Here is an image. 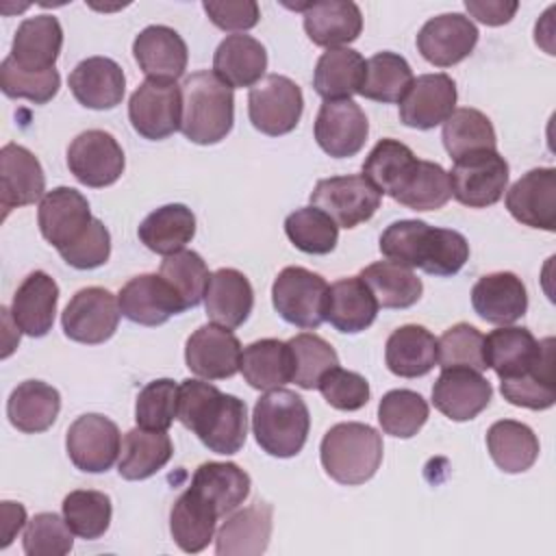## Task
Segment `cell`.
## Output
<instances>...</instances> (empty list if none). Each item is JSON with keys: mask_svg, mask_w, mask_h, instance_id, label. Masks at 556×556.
I'll use <instances>...</instances> for the list:
<instances>
[{"mask_svg": "<svg viewBox=\"0 0 556 556\" xmlns=\"http://www.w3.org/2000/svg\"><path fill=\"white\" fill-rule=\"evenodd\" d=\"M176 419L222 456L237 454L248 437L245 402L202 380L187 378L178 384Z\"/></svg>", "mask_w": 556, "mask_h": 556, "instance_id": "cell-1", "label": "cell"}, {"mask_svg": "<svg viewBox=\"0 0 556 556\" xmlns=\"http://www.w3.org/2000/svg\"><path fill=\"white\" fill-rule=\"evenodd\" d=\"M380 252L387 261L445 278L463 269L469 258V243L452 228H434L421 219H400L380 235Z\"/></svg>", "mask_w": 556, "mask_h": 556, "instance_id": "cell-2", "label": "cell"}, {"mask_svg": "<svg viewBox=\"0 0 556 556\" xmlns=\"http://www.w3.org/2000/svg\"><path fill=\"white\" fill-rule=\"evenodd\" d=\"M180 132L198 143L213 146L226 139L235 124V93L213 72H195L182 83Z\"/></svg>", "mask_w": 556, "mask_h": 556, "instance_id": "cell-3", "label": "cell"}, {"mask_svg": "<svg viewBox=\"0 0 556 556\" xmlns=\"http://www.w3.org/2000/svg\"><path fill=\"white\" fill-rule=\"evenodd\" d=\"M319 458L334 482L348 486L365 484L382 463V437L367 424H337L324 434Z\"/></svg>", "mask_w": 556, "mask_h": 556, "instance_id": "cell-4", "label": "cell"}, {"mask_svg": "<svg viewBox=\"0 0 556 556\" xmlns=\"http://www.w3.org/2000/svg\"><path fill=\"white\" fill-rule=\"evenodd\" d=\"M311 428L306 402L289 389H271L252 413V430L263 452L276 458H291L302 452Z\"/></svg>", "mask_w": 556, "mask_h": 556, "instance_id": "cell-5", "label": "cell"}, {"mask_svg": "<svg viewBox=\"0 0 556 556\" xmlns=\"http://www.w3.org/2000/svg\"><path fill=\"white\" fill-rule=\"evenodd\" d=\"M328 282L306 267H285L271 285V302L278 315L298 328L315 330L326 321Z\"/></svg>", "mask_w": 556, "mask_h": 556, "instance_id": "cell-6", "label": "cell"}, {"mask_svg": "<svg viewBox=\"0 0 556 556\" xmlns=\"http://www.w3.org/2000/svg\"><path fill=\"white\" fill-rule=\"evenodd\" d=\"M452 195L469 208H486L500 202L508 185V163L497 150L469 152L447 172Z\"/></svg>", "mask_w": 556, "mask_h": 556, "instance_id": "cell-7", "label": "cell"}, {"mask_svg": "<svg viewBox=\"0 0 556 556\" xmlns=\"http://www.w3.org/2000/svg\"><path fill=\"white\" fill-rule=\"evenodd\" d=\"M128 119L137 135L150 141H161L182 122V89L176 80H143L128 100Z\"/></svg>", "mask_w": 556, "mask_h": 556, "instance_id": "cell-8", "label": "cell"}, {"mask_svg": "<svg viewBox=\"0 0 556 556\" xmlns=\"http://www.w3.org/2000/svg\"><path fill=\"white\" fill-rule=\"evenodd\" d=\"M380 200L382 193L363 174L324 178L311 193L313 206L324 211L341 228H356L371 219L380 208Z\"/></svg>", "mask_w": 556, "mask_h": 556, "instance_id": "cell-9", "label": "cell"}, {"mask_svg": "<svg viewBox=\"0 0 556 556\" xmlns=\"http://www.w3.org/2000/svg\"><path fill=\"white\" fill-rule=\"evenodd\" d=\"M304 109L302 89L287 76L267 74L250 89L248 115L256 130L269 137L291 132Z\"/></svg>", "mask_w": 556, "mask_h": 556, "instance_id": "cell-10", "label": "cell"}, {"mask_svg": "<svg viewBox=\"0 0 556 556\" xmlns=\"http://www.w3.org/2000/svg\"><path fill=\"white\" fill-rule=\"evenodd\" d=\"M119 302L109 289L87 287L67 302L61 324L67 339L76 343L98 345L109 341L119 324Z\"/></svg>", "mask_w": 556, "mask_h": 556, "instance_id": "cell-11", "label": "cell"}, {"mask_svg": "<svg viewBox=\"0 0 556 556\" xmlns=\"http://www.w3.org/2000/svg\"><path fill=\"white\" fill-rule=\"evenodd\" d=\"M65 450L76 469L102 473L113 467L122 450V434L115 421L100 413H87L72 421L65 434Z\"/></svg>", "mask_w": 556, "mask_h": 556, "instance_id": "cell-12", "label": "cell"}, {"mask_svg": "<svg viewBox=\"0 0 556 556\" xmlns=\"http://www.w3.org/2000/svg\"><path fill=\"white\" fill-rule=\"evenodd\" d=\"M124 152L117 139L106 130H85L67 148V167L74 178L87 187L100 189L113 185L124 172Z\"/></svg>", "mask_w": 556, "mask_h": 556, "instance_id": "cell-13", "label": "cell"}, {"mask_svg": "<svg viewBox=\"0 0 556 556\" xmlns=\"http://www.w3.org/2000/svg\"><path fill=\"white\" fill-rule=\"evenodd\" d=\"M367 135V115L354 100H324L315 117V139L326 154L334 159L354 156L363 150Z\"/></svg>", "mask_w": 556, "mask_h": 556, "instance_id": "cell-14", "label": "cell"}, {"mask_svg": "<svg viewBox=\"0 0 556 556\" xmlns=\"http://www.w3.org/2000/svg\"><path fill=\"white\" fill-rule=\"evenodd\" d=\"M241 343L230 328L200 326L185 345V363L191 374L204 380L232 378L241 367Z\"/></svg>", "mask_w": 556, "mask_h": 556, "instance_id": "cell-15", "label": "cell"}, {"mask_svg": "<svg viewBox=\"0 0 556 556\" xmlns=\"http://www.w3.org/2000/svg\"><path fill=\"white\" fill-rule=\"evenodd\" d=\"M37 222L43 239L56 250H63L85 235L93 217L89 202L80 191L56 187L41 198Z\"/></svg>", "mask_w": 556, "mask_h": 556, "instance_id": "cell-16", "label": "cell"}, {"mask_svg": "<svg viewBox=\"0 0 556 556\" xmlns=\"http://www.w3.org/2000/svg\"><path fill=\"white\" fill-rule=\"evenodd\" d=\"M478 43L476 24L463 13H443L430 17L419 35L417 50L437 67H452L467 59Z\"/></svg>", "mask_w": 556, "mask_h": 556, "instance_id": "cell-17", "label": "cell"}, {"mask_svg": "<svg viewBox=\"0 0 556 556\" xmlns=\"http://www.w3.org/2000/svg\"><path fill=\"white\" fill-rule=\"evenodd\" d=\"M117 302L122 315L141 326H161L172 315L185 311L180 295L161 274H141L130 278L122 287Z\"/></svg>", "mask_w": 556, "mask_h": 556, "instance_id": "cell-18", "label": "cell"}, {"mask_svg": "<svg viewBox=\"0 0 556 556\" xmlns=\"http://www.w3.org/2000/svg\"><path fill=\"white\" fill-rule=\"evenodd\" d=\"M491 382L476 369L447 367L432 384V404L452 421H469L491 402Z\"/></svg>", "mask_w": 556, "mask_h": 556, "instance_id": "cell-19", "label": "cell"}, {"mask_svg": "<svg viewBox=\"0 0 556 556\" xmlns=\"http://www.w3.org/2000/svg\"><path fill=\"white\" fill-rule=\"evenodd\" d=\"M508 213L523 226L554 232L556 228V169L526 172L506 193Z\"/></svg>", "mask_w": 556, "mask_h": 556, "instance_id": "cell-20", "label": "cell"}, {"mask_svg": "<svg viewBox=\"0 0 556 556\" xmlns=\"http://www.w3.org/2000/svg\"><path fill=\"white\" fill-rule=\"evenodd\" d=\"M456 98V83L447 74H421L400 102V122L408 128L430 130L454 113Z\"/></svg>", "mask_w": 556, "mask_h": 556, "instance_id": "cell-21", "label": "cell"}, {"mask_svg": "<svg viewBox=\"0 0 556 556\" xmlns=\"http://www.w3.org/2000/svg\"><path fill=\"white\" fill-rule=\"evenodd\" d=\"M46 176L37 156L17 143L0 150V204L4 215L17 206L35 204L46 193Z\"/></svg>", "mask_w": 556, "mask_h": 556, "instance_id": "cell-22", "label": "cell"}, {"mask_svg": "<svg viewBox=\"0 0 556 556\" xmlns=\"http://www.w3.org/2000/svg\"><path fill=\"white\" fill-rule=\"evenodd\" d=\"M132 54L148 78L176 80L187 70V43L169 26H146L132 41Z\"/></svg>", "mask_w": 556, "mask_h": 556, "instance_id": "cell-23", "label": "cell"}, {"mask_svg": "<svg viewBox=\"0 0 556 556\" xmlns=\"http://www.w3.org/2000/svg\"><path fill=\"white\" fill-rule=\"evenodd\" d=\"M274 508L267 502H254L241 510H232L215 536L219 556H258L267 549L271 536Z\"/></svg>", "mask_w": 556, "mask_h": 556, "instance_id": "cell-24", "label": "cell"}, {"mask_svg": "<svg viewBox=\"0 0 556 556\" xmlns=\"http://www.w3.org/2000/svg\"><path fill=\"white\" fill-rule=\"evenodd\" d=\"M471 306L484 321L508 326L528 311V291L517 274L493 271L473 285Z\"/></svg>", "mask_w": 556, "mask_h": 556, "instance_id": "cell-25", "label": "cell"}, {"mask_svg": "<svg viewBox=\"0 0 556 556\" xmlns=\"http://www.w3.org/2000/svg\"><path fill=\"white\" fill-rule=\"evenodd\" d=\"M70 89L87 109H113L122 102L126 91L124 70L109 56H89L72 70Z\"/></svg>", "mask_w": 556, "mask_h": 556, "instance_id": "cell-26", "label": "cell"}, {"mask_svg": "<svg viewBox=\"0 0 556 556\" xmlns=\"http://www.w3.org/2000/svg\"><path fill=\"white\" fill-rule=\"evenodd\" d=\"M59 302V287L52 276L37 269L30 271L17 287L11 315L15 326L28 337H46L52 330Z\"/></svg>", "mask_w": 556, "mask_h": 556, "instance_id": "cell-27", "label": "cell"}, {"mask_svg": "<svg viewBox=\"0 0 556 556\" xmlns=\"http://www.w3.org/2000/svg\"><path fill=\"white\" fill-rule=\"evenodd\" d=\"M63 28L54 15L26 17L13 37L11 59L26 72H48L61 54Z\"/></svg>", "mask_w": 556, "mask_h": 556, "instance_id": "cell-28", "label": "cell"}, {"mask_svg": "<svg viewBox=\"0 0 556 556\" xmlns=\"http://www.w3.org/2000/svg\"><path fill=\"white\" fill-rule=\"evenodd\" d=\"M254 291L250 280L232 267H222L211 274L204 308L213 324L224 328H239L252 313Z\"/></svg>", "mask_w": 556, "mask_h": 556, "instance_id": "cell-29", "label": "cell"}, {"mask_svg": "<svg viewBox=\"0 0 556 556\" xmlns=\"http://www.w3.org/2000/svg\"><path fill=\"white\" fill-rule=\"evenodd\" d=\"M267 70V52L263 43L250 35L237 33L222 39L213 56V74L235 87H254L263 80Z\"/></svg>", "mask_w": 556, "mask_h": 556, "instance_id": "cell-30", "label": "cell"}, {"mask_svg": "<svg viewBox=\"0 0 556 556\" xmlns=\"http://www.w3.org/2000/svg\"><path fill=\"white\" fill-rule=\"evenodd\" d=\"M304 30L315 46L339 48L354 41L363 30L358 4L350 0H319L304 9Z\"/></svg>", "mask_w": 556, "mask_h": 556, "instance_id": "cell-31", "label": "cell"}, {"mask_svg": "<svg viewBox=\"0 0 556 556\" xmlns=\"http://www.w3.org/2000/svg\"><path fill=\"white\" fill-rule=\"evenodd\" d=\"M504 400L513 406L545 410L556 402V378H554V339L545 337L541 341V354L536 363L519 376L504 378L500 382Z\"/></svg>", "mask_w": 556, "mask_h": 556, "instance_id": "cell-32", "label": "cell"}, {"mask_svg": "<svg viewBox=\"0 0 556 556\" xmlns=\"http://www.w3.org/2000/svg\"><path fill=\"white\" fill-rule=\"evenodd\" d=\"M61 395L59 391L41 380L20 382L7 402V417L13 428L26 434L46 432L59 417Z\"/></svg>", "mask_w": 556, "mask_h": 556, "instance_id": "cell-33", "label": "cell"}, {"mask_svg": "<svg viewBox=\"0 0 556 556\" xmlns=\"http://www.w3.org/2000/svg\"><path fill=\"white\" fill-rule=\"evenodd\" d=\"M219 517L237 510L250 495V476L235 463H202L189 484Z\"/></svg>", "mask_w": 556, "mask_h": 556, "instance_id": "cell-34", "label": "cell"}, {"mask_svg": "<svg viewBox=\"0 0 556 556\" xmlns=\"http://www.w3.org/2000/svg\"><path fill=\"white\" fill-rule=\"evenodd\" d=\"M378 315V302L369 287L358 278H341L328 289L326 321L339 332L356 334L374 324Z\"/></svg>", "mask_w": 556, "mask_h": 556, "instance_id": "cell-35", "label": "cell"}, {"mask_svg": "<svg viewBox=\"0 0 556 556\" xmlns=\"http://www.w3.org/2000/svg\"><path fill=\"white\" fill-rule=\"evenodd\" d=\"M384 361L400 378L426 376L437 363V337L417 324L400 326L387 339Z\"/></svg>", "mask_w": 556, "mask_h": 556, "instance_id": "cell-36", "label": "cell"}, {"mask_svg": "<svg viewBox=\"0 0 556 556\" xmlns=\"http://www.w3.org/2000/svg\"><path fill=\"white\" fill-rule=\"evenodd\" d=\"M541 354V341L528 328L500 326L484 337V361L500 380L530 369Z\"/></svg>", "mask_w": 556, "mask_h": 556, "instance_id": "cell-37", "label": "cell"}, {"mask_svg": "<svg viewBox=\"0 0 556 556\" xmlns=\"http://www.w3.org/2000/svg\"><path fill=\"white\" fill-rule=\"evenodd\" d=\"M172 454L174 445L167 430H146L137 426L124 434L117 471L124 480H146L163 469Z\"/></svg>", "mask_w": 556, "mask_h": 556, "instance_id": "cell-38", "label": "cell"}, {"mask_svg": "<svg viewBox=\"0 0 556 556\" xmlns=\"http://www.w3.org/2000/svg\"><path fill=\"white\" fill-rule=\"evenodd\" d=\"M217 519L219 515L215 513V508L204 502L191 486H187V491L178 495L169 513L172 539L182 552L198 554L211 543Z\"/></svg>", "mask_w": 556, "mask_h": 556, "instance_id": "cell-39", "label": "cell"}, {"mask_svg": "<svg viewBox=\"0 0 556 556\" xmlns=\"http://www.w3.org/2000/svg\"><path fill=\"white\" fill-rule=\"evenodd\" d=\"M367 61L352 48H328L315 65L313 87L324 100H345L361 91Z\"/></svg>", "mask_w": 556, "mask_h": 556, "instance_id": "cell-40", "label": "cell"}, {"mask_svg": "<svg viewBox=\"0 0 556 556\" xmlns=\"http://www.w3.org/2000/svg\"><path fill=\"white\" fill-rule=\"evenodd\" d=\"M245 382L261 391L280 389L293 382V354L289 343L278 339H261L241 352V367Z\"/></svg>", "mask_w": 556, "mask_h": 556, "instance_id": "cell-41", "label": "cell"}, {"mask_svg": "<svg viewBox=\"0 0 556 556\" xmlns=\"http://www.w3.org/2000/svg\"><path fill=\"white\" fill-rule=\"evenodd\" d=\"M139 241L163 256L180 252L195 235V215L185 204H165L152 211L137 230Z\"/></svg>", "mask_w": 556, "mask_h": 556, "instance_id": "cell-42", "label": "cell"}, {"mask_svg": "<svg viewBox=\"0 0 556 556\" xmlns=\"http://www.w3.org/2000/svg\"><path fill=\"white\" fill-rule=\"evenodd\" d=\"M486 447L493 463L506 473L528 471L539 458L536 434L515 419L495 421L486 432Z\"/></svg>", "mask_w": 556, "mask_h": 556, "instance_id": "cell-43", "label": "cell"}, {"mask_svg": "<svg viewBox=\"0 0 556 556\" xmlns=\"http://www.w3.org/2000/svg\"><path fill=\"white\" fill-rule=\"evenodd\" d=\"M358 278L369 287L378 306L382 308H408L424 291L421 280L410 267L393 261H378L367 265Z\"/></svg>", "mask_w": 556, "mask_h": 556, "instance_id": "cell-44", "label": "cell"}, {"mask_svg": "<svg viewBox=\"0 0 556 556\" xmlns=\"http://www.w3.org/2000/svg\"><path fill=\"white\" fill-rule=\"evenodd\" d=\"M413 150L397 139H380L363 163V176L380 191L391 198L404 187L417 165Z\"/></svg>", "mask_w": 556, "mask_h": 556, "instance_id": "cell-45", "label": "cell"}, {"mask_svg": "<svg viewBox=\"0 0 556 556\" xmlns=\"http://www.w3.org/2000/svg\"><path fill=\"white\" fill-rule=\"evenodd\" d=\"M413 70L402 54L378 52L367 61L361 96L382 104L402 102L413 85Z\"/></svg>", "mask_w": 556, "mask_h": 556, "instance_id": "cell-46", "label": "cell"}, {"mask_svg": "<svg viewBox=\"0 0 556 556\" xmlns=\"http://www.w3.org/2000/svg\"><path fill=\"white\" fill-rule=\"evenodd\" d=\"M443 146L447 154L456 161L469 152L497 150V137L491 119L478 109H454V113L443 122Z\"/></svg>", "mask_w": 556, "mask_h": 556, "instance_id": "cell-47", "label": "cell"}, {"mask_svg": "<svg viewBox=\"0 0 556 556\" xmlns=\"http://www.w3.org/2000/svg\"><path fill=\"white\" fill-rule=\"evenodd\" d=\"M63 519L67 521L70 530L85 539L93 541L100 539L109 526H111V497L102 491H91V489H78L65 495L63 500Z\"/></svg>", "mask_w": 556, "mask_h": 556, "instance_id": "cell-48", "label": "cell"}, {"mask_svg": "<svg viewBox=\"0 0 556 556\" xmlns=\"http://www.w3.org/2000/svg\"><path fill=\"white\" fill-rule=\"evenodd\" d=\"M452 198V185L447 172L432 161H417L413 174L393 198L395 202L413 211H437Z\"/></svg>", "mask_w": 556, "mask_h": 556, "instance_id": "cell-49", "label": "cell"}, {"mask_svg": "<svg viewBox=\"0 0 556 556\" xmlns=\"http://www.w3.org/2000/svg\"><path fill=\"white\" fill-rule=\"evenodd\" d=\"M285 232L289 241L306 254H328L339 241V226L317 206H302L289 213Z\"/></svg>", "mask_w": 556, "mask_h": 556, "instance_id": "cell-50", "label": "cell"}, {"mask_svg": "<svg viewBox=\"0 0 556 556\" xmlns=\"http://www.w3.org/2000/svg\"><path fill=\"white\" fill-rule=\"evenodd\" d=\"M428 419V402L410 389H393L378 404V421L382 430L397 439L415 437Z\"/></svg>", "mask_w": 556, "mask_h": 556, "instance_id": "cell-51", "label": "cell"}, {"mask_svg": "<svg viewBox=\"0 0 556 556\" xmlns=\"http://www.w3.org/2000/svg\"><path fill=\"white\" fill-rule=\"evenodd\" d=\"M293 354V382L302 389H317L319 380L339 367V356L334 348L313 332L295 334L287 341Z\"/></svg>", "mask_w": 556, "mask_h": 556, "instance_id": "cell-52", "label": "cell"}, {"mask_svg": "<svg viewBox=\"0 0 556 556\" xmlns=\"http://www.w3.org/2000/svg\"><path fill=\"white\" fill-rule=\"evenodd\" d=\"M159 274L176 289L185 304V311L198 306L204 300L211 274L198 252L180 250L176 254L165 256Z\"/></svg>", "mask_w": 556, "mask_h": 556, "instance_id": "cell-53", "label": "cell"}, {"mask_svg": "<svg viewBox=\"0 0 556 556\" xmlns=\"http://www.w3.org/2000/svg\"><path fill=\"white\" fill-rule=\"evenodd\" d=\"M437 363L441 369L469 367L482 374L486 369L484 334L469 324L447 328L441 339H437Z\"/></svg>", "mask_w": 556, "mask_h": 556, "instance_id": "cell-54", "label": "cell"}, {"mask_svg": "<svg viewBox=\"0 0 556 556\" xmlns=\"http://www.w3.org/2000/svg\"><path fill=\"white\" fill-rule=\"evenodd\" d=\"M178 415V384L169 378L148 382L135 402L137 426L146 430H167Z\"/></svg>", "mask_w": 556, "mask_h": 556, "instance_id": "cell-55", "label": "cell"}, {"mask_svg": "<svg viewBox=\"0 0 556 556\" xmlns=\"http://www.w3.org/2000/svg\"><path fill=\"white\" fill-rule=\"evenodd\" d=\"M61 87V76L56 70L48 72H26L11 56L0 65V89L9 98H24L35 104L50 102Z\"/></svg>", "mask_w": 556, "mask_h": 556, "instance_id": "cell-56", "label": "cell"}, {"mask_svg": "<svg viewBox=\"0 0 556 556\" xmlns=\"http://www.w3.org/2000/svg\"><path fill=\"white\" fill-rule=\"evenodd\" d=\"M65 519L56 513H39L26 521L24 554L28 556H63L72 552L74 539Z\"/></svg>", "mask_w": 556, "mask_h": 556, "instance_id": "cell-57", "label": "cell"}, {"mask_svg": "<svg viewBox=\"0 0 556 556\" xmlns=\"http://www.w3.org/2000/svg\"><path fill=\"white\" fill-rule=\"evenodd\" d=\"M317 389L337 410H358L369 402V382L361 374L341 367H332Z\"/></svg>", "mask_w": 556, "mask_h": 556, "instance_id": "cell-58", "label": "cell"}, {"mask_svg": "<svg viewBox=\"0 0 556 556\" xmlns=\"http://www.w3.org/2000/svg\"><path fill=\"white\" fill-rule=\"evenodd\" d=\"M59 254L74 269H96L109 261L111 235L106 226L98 217H93L85 235L72 245L59 250Z\"/></svg>", "mask_w": 556, "mask_h": 556, "instance_id": "cell-59", "label": "cell"}, {"mask_svg": "<svg viewBox=\"0 0 556 556\" xmlns=\"http://www.w3.org/2000/svg\"><path fill=\"white\" fill-rule=\"evenodd\" d=\"M202 7L208 20L222 30H250L261 17L254 0H206Z\"/></svg>", "mask_w": 556, "mask_h": 556, "instance_id": "cell-60", "label": "cell"}, {"mask_svg": "<svg viewBox=\"0 0 556 556\" xmlns=\"http://www.w3.org/2000/svg\"><path fill=\"white\" fill-rule=\"evenodd\" d=\"M465 9L471 17L486 26H502L513 20L519 9V2H504V0H467Z\"/></svg>", "mask_w": 556, "mask_h": 556, "instance_id": "cell-61", "label": "cell"}, {"mask_svg": "<svg viewBox=\"0 0 556 556\" xmlns=\"http://www.w3.org/2000/svg\"><path fill=\"white\" fill-rule=\"evenodd\" d=\"M26 523V510L22 504H15V502H2V541H0V547H7L13 536L22 530V526Z\"/></svg>", "mask_w": 556, "mask_h": 556, "instance_id": "cell-62", "label": "cell"}]
</instances>
